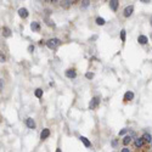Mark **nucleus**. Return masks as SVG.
<instances>
[{
	"label": "nucleus",
	"mask_w": 152,
	"mask_h": 152,
	"mask_svg": "<svg viewBox=\"0 0 152 152\" xmlns=\"http://www.w3.org/2000/svg\"><path fill=\"white\" fill-rule=\"evenodd\" d=\"M60 44H61V40H60V39H57V38L49 39L48 42H46V46H48L49 49H56Z\"/></svg>",
	"instance_id": "nucleus-1"
},
{
	"label": "nucleus",
	"mask_w": 152,
	"mask_h": 152,
	"mask_svg": "<svg viewBox=\"0 0 152 152\" xmlns=\"http://www.w3.org/2000/svg\"><path fill=\"white\" fill-rule=\"evenodd\" d=\"M99 103H100V97H99V96L92 97V100H90V103H89V108L90 110H95L99 106Z\"/></svg>",
	"instance_id": "nucleus-2"
},
{
	"label": "nucleus",
	"mask_w": 152,
	"mask_h": 152,
	"mask_svg": "<svg viewBox=\"0 0 152 152\" xmlns=\"http://www.w3.org/2000/svg\"><path fill=\"white\" fill-rule=\"evenodd\" d=\"M65 74H66V77H67V78H75V77H77V73H75V71H74L73 68L67 69Z\"/></svg>",
	"instance_id": "nucleus-3"
},
{
	"label": "nucleus",
	"mask_w": 152,
	"mask_h": 152,
	"mask_svg": "<svg viewBox=\"0 0 152 152\" xmlns=\"http://www.w3.org/2000/svg\"><path fill=\"white\" fill-rule=\"evenodd\" d=\"M26 125L29 128V129H34V128H36V122H34V119H32V118H27Z\"/></svg>",
	"instance_id": "nucleus-4"
},
{
	"label": "nucleus",
	"mask_w": 152,
	"mask_h": 152,
	"mask_svg": "<svg viewBox=\"0 0 152 152\" xmlns=\"http://www.w3.org/2000/svg\"><path fill=\"white\" fill-rule=\"evenodd\" d=\"M133 11H134V6H133V5H130V6H127V8L124 9V16H125V17L131 16Z\"/></svg>",
	"instance_id": "nucleus-5"
},
{
	"label": "nucleus",
	"mask_w": 152,
	"mask_h": 152,
	"mask_svg": "<svg viewBox=\"0 0 152 152\" xmlns=\"http://www.w3.org/2000/svg\"><path fill=\"white\" fill-rule=\"evenodd\" d=\"M18 15L22 17V18H27L28 17V10L27 9H25V8H21L20 10H18Z\"/></svg>",
	"instance_id": "nucleus-6"
},
{
	"label": "nucleus",
	"mask_w": 152,
	"mask_h": 152,
	"mask_svg": "<svg viewBox=\"0 0 152 152\" xmlns=\"http://www.w3.org/2000/svg\"><path fill=\"white\" fill-rule=\"evenodd\" d=\"M49 135H50V130L48 129V128H45V129L42 130V134H40V139L45 140L46 138H49Z\"/></svg>",
	"instance_id": "nucleus-7"
},
{
	"label": "nucleus",
	"mask_w": 152,
	"mask_h": 152,
	"mask_svg": "<svg viewBox=\"0 0 152 152\" xmlns=\"http://www.w3.org/2000/svg\"><path fill=\"white\" fill-rule=\"evenodd\" d=\"M118 5H119V3L117 1V0H111V1H110V8L112 9L113 11H117V9H118Z\"/></svg>",
	"instance_id": "nucleus-8"
},
{
	"label": "nucleus",
	"mask_w": 152,
	"mask_h": 152,
	"mask_svg": "<svg viewBox=\"0 0 152 152\" xmlns=\"http://www.w3.org/2000/svg\"><path fill=\"white\" fill-rule=\"evenodd\" d=\"M133 99H134V92L127 91L125 94H124V100L125 101H130V100H133Z\"/></svg>",
	"instance_id": "nucleus-9"
},
{
	"label": "nucleus",
	"mask_w": 152,
	"mask_h": 152,
	"mask_svg": "<svg viewBox=\"0 0 152 152\" xmlns=\"http://www.w3.org/2000/svg\"><path fill=\"white\" fill-rule=\"evenodd\" d=\"M31 28H32V31H33V32H39L40 25H39L38 22H32V23H31Z\"/></svg>",
	"instance_id": "nucleus-10"
},
{
	"label": "nucleus",
	"mask_w": 152,
	"mask_h": 152,
	"mask_svg": "<svg viewBox=\"0 0 152 152\" xmlns=\"http://www.w3.org/2000/svg\"><path fill=\"white\" fill-rule=\"evenodd\" d=\"M138 42L141 45H144V44H146V43L149 42V39H147V37H146V36H139L138 37Z\"/></svg>",
	"instance_id": "nucleus-11"
},
{
	"label": "nucleus",
	"mask_w": 152,
	"mask_h": 152,
	"mask_svg": "<svg viewBox=\"0 0 152 152\" xmlns=\"http://www.w3.org/2000/svg\"><path fill=\"white\" fill-rule=\"evenodd\" d=\"M79 139H80V141H81V142H83V144L86 146V147H91V142H90L89 140H88L85 136H80Z\"/></svg>",
	"instance_id": "nucleus-12"
},
{
	"label": "nucleus",
	"mask_w": 152,
	"mask_h": 152,
	"mask_svg": "<svg viewBox=\"0 0 152 152\" xmlns=\"http://www.w3.org/2000/svg\"><path fill=\"white\" fill-rule=\"evenodd\" d=\"M142 145H144V139H142V138L135 139V146H136V147H141Z\"/></svg>",
	"instance_id": "nucleus-13"
},
{
	"label": "nucleus",
	"mask_w": 152,
	"mask_h": 152,
	"mask_svg": "<svg viewBox=\"0 0 152 152\" xmlns=\"http://www.w3.org/2000/svg\"><path fill=\"white\" fill-rule=\"evenodd\" d=\"M142 139L145 140V141H146V142H152V136L150 135V134H149V133H145V134H144V135H142Z\"/></svg>",
	"instance_id": "nucleus-14"
},
{
	"label": "nucleus",
	"mask_w": 152,
	"mask_h": 152,
	"mask_svg": "<svg viewBox=\"0 0 152 152\" xmlns=\"http://www.w3.org/2000/svg\"><path fill=\"white\" fill-rule=\"evenodd\" d=\"M131 142V135H127V136H124V139H123V145H128V144H130Z\"/></svg>",
	"instance_id": "nucleus-15"
},
{
	"label": "nucleus",
	"mask_w": 152,
	"mask_h": 152,
	"mask_svg": "<svg viewBox=\"0 0 152 152\" xmlns=\"http://www.w3.org/2000/svg\"><path fill=\"white\" fill-rule=\"evenodd\" d=\"M3 34L5 37H10L11 36V33H10V29L8 27H3Z\"/></svg>",
	"instance_id": "nucleus-16"
},
{
	"label": "nucleus",
	"mask_w": 152,
	"mask_h": 152,
	"mask_svg": "<svg viewBox=\"0 0 152 152\" xmlns=\"http://www.w3.org/2000/svg\"><path fill=\"white\" fill-rule=\"evenodd\" d=\"M96 25L103 26V25H105V20L102 18V17H97V18H96Z\"/></svg>",
	"instance_id": "nucleus-17"
},
{
	"label": "nucleus",
	"mask_w": 152,
	"mask_h": 152,
	"mask_svg": "<svg viewBox=\"0 0 152 152\" xmlns=\"http://www.w3.org/2000/svg\"><path fill=\"white\" fill-rule=\"evenodd\" d=\"M73 1H69V0H66V1H61V5L62 6H65V8H68V6H71Z\"/></svg>",
	"instance_id": "nucleus-18"
},
{
	"label": "nucleus",
	"mask_w": 152,
	"mask_h": 152,
	"mask_svg": "<svg viewBox=\"0 0 152 152\" xmlns=\"http://www.w3.org/2000/svg\"><path fill=\"white\" fill-rule=\"evenodd\" d=\"M36 96L39 97V99L42 97V96H43V90H42V89H37V90H36Z\"/></svg>",
	"instance_id": "nucleus-19"
},
{
	"label": "nucleus",
	"mask_w": 152,
	"mask_h": 152,
	"mask_svg": "<svg viewBox=\"0 0 152 152\" xmlns=\"http://www.w3.org/2000/svg\"><path fill=\"white\" fill-rule=\"evenodd\" d=\"M121 39H122V42H125V31L124 29L121 31Z\"/></svg>",
	"instance_id": "nucleus-20"
},
{
	"label": "nucleus",
	"mask_w": 152,
	"mask_h": 152,
	"mask_svg": "<svg viewBox=\"0 0 152 152\" xmlns=\"http://www.w3.org/2000/svg\"><path fill=\"white\" fill-rule=\"evenodd\" d=\"M85 77H86L88 79H91L92 77H94V74H92V73H86V74H85Z\"/></svg>",
	"instance_id": "nucleus-21"
},
{
	"label": "nucleus",
	"mask_w": 152,
	"mask_h": 152,
	"mask_svg": "<svg viewBox=\"0 0 152 152\" xmlns=\"http://www.w3.org/2000/svg\"><path fill=\"white\" fill-rule=\"evenodd\" d=\"M33 50H34V46H33V45H29V46H28V51H29V52H33Z\"/></svg>",
	"instance_id": "nucleus-22"
},
{
	"label": "nucleus",
	"mask_w": 152,
	"mask_h": 152,
	"mask_svg": "<svg viewBox=\"0 0 152 152\" xmlns=\"http://www.w3.org/2000/svg\"><path fill=\"white\" fill-rule=\"evenodd\" d=\"M128 131V129H123V130H121L119 131V135H124V134Z\"/></svg>",
	"instance_id": "nucleus-23"
},
{
	"label": "nucleus",
	"mask_w": 152,
	"mask_h": 152,
	"mask_svg": "<svg viewBox=\"0 0 152 152\" xmlns=\"http://www.w3.org/2000/svg\"><path fill=\"white\" fill-rule=\"evenodd\" d=\"M121 152H130V150H129V149H127V147H124V149H122Z\"/></svg>",
	"instance_id": "nucleus-24"
},
{
	"label": "nucleus",
	"mask_w": 152,
	"mask_h": 152,
	"mask_svg": "<svg viewBox=\"0 0 152 152\" xmlns=\"http://www.w3.org/2000/svg\"><path fill=\"white\" fill-rule=\"evenodd\" d=\"M90 4V1H88V0H85V1H83V5H84V6H88V5H89Z\"/></svg>",
	"instance_id": "nucleus-25"
},
{
	"label": "nucleus",
	"mask_w": 152,
	"mask_h": 152,
	"mask_svg": "<svg viewBox=\"0 0 152 152\" xmlns=\"http://www.w3.org/2000/svg\"><path fill=\"white\" fill-rule=\"evenodd\" d=\"M0 88H1V90H3V88H4V81L1 79V81H0Z\"/></svg>",
	"instance_id": "nucleus-26"
},
{
	"label": "nucleus",
	"mask_w": 152,
	"mask_h": 152,
	"mask_svg": "<svg viewBox=\"0 0 152 152\" xmlns=\"http://www.w3.org/2000/svg\"><path fill=\"white\" fill-rule=\"evenodd\" d=\"M112 146H113V147H116V146H117V141H116V140H113V141H112Z\"/></svg>",
	"instance_id": "nucleus-27"
},
{
	"label": "nucleus",
	"mask_w": 152,
	"mask_h": 152,
	"mask_svg": "<svg viewBox=\"0 0 152 152\" xmlns=\"http://www.w3.org/2000/svg\"><path fill=\"white\" fill-rule=\"evenodd\" d=\"M5 61V56L4 55H1V62H4Z\"/></svg>",
	"instance_id": "nucleus-28"
},
{
	"label": "nucleus",
	"mask_w": 152,
	"mask_h": 152,
	"mask_svg": "<svg viewBox=\"0 0 152 152\" xmlns=\"http://www.w3.org/2000/svg\"><path fill=\"white\" fill-rule=\"evenodd\" d=\"M56 152H61V149H57V150H56Z\"/></svg>",
	"instance_id": "nucleus-29"
},
{
	"label": "nucleus",
	"mask_w": 152,
	"mask_h": 152,
	"mask_svg": "<svg viewBox=\"0 0 152 152\" xmlns=\"http://www.w3.org/2000/svg\"><path fill=\"white\" fill-rule=\"evenodd\" d=\"M151 25H152V17H151Z\"/></svg>",
	"instance_id": "nucleus-30"
}]
</instances>
